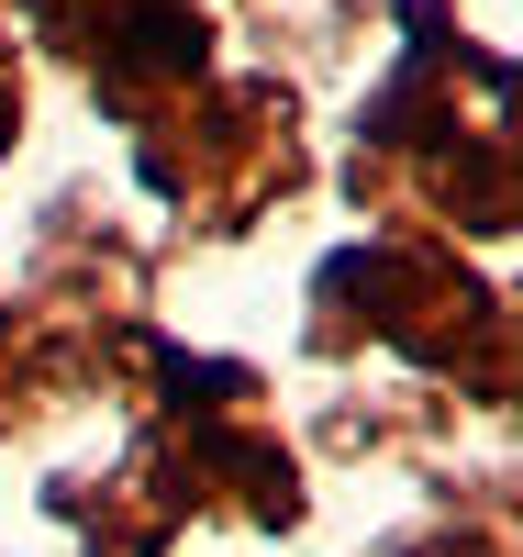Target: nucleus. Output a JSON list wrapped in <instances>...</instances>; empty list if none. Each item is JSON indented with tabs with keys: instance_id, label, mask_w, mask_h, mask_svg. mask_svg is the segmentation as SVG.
Masks as SVG:
<instances>
[]
</instances>
